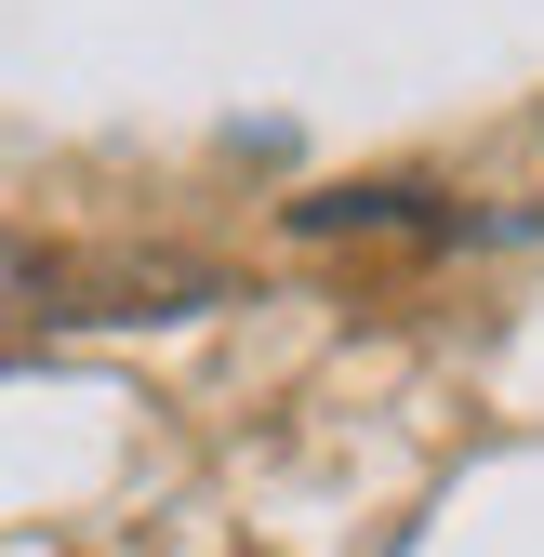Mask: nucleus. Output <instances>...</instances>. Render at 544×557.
I'll return each mask as SVG.
<instances>
[]
</instances>
